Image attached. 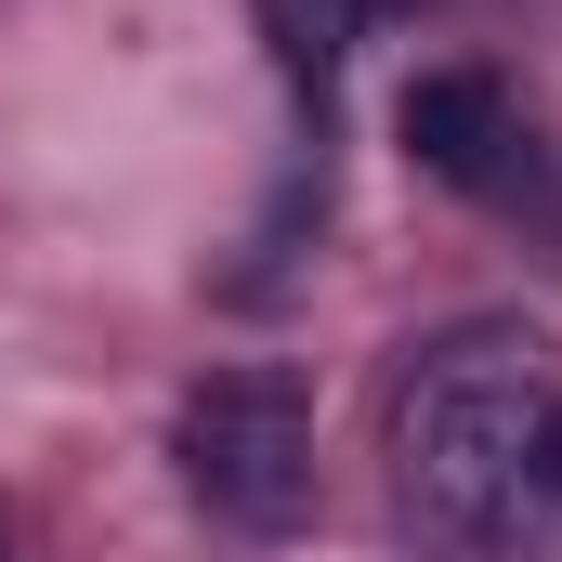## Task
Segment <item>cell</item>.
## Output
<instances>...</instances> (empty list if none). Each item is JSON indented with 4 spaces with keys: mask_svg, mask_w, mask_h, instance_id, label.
<instances>
[{
    "mask_svg": "<svg viewBox=\"0 0 562 562\" xmlns=\"http://www.w3.org/2000/svg\"><path fill=\"white\" fill-rule=\"evenodd\" d=\"M393 471L445 562H524L562 537V353L550 327H445L393 406Z\"/></svg>",
    "mask_w": 562,
    "mask_h": 562,
    "instance_id": "6da1fadb",
    "label": "cell"
},
{
    "mask_svg": "<svg viewBox=\"0 0 562 562\" xmlns=\"http://www.w3.org/2000/svg\"><path fill=\"white\" fill-rule=\"evenodd\" d=\"M170 458H183V484H196L210 524L288 537L314 510V393L288 367H210L183 393V419H170Z\"/></svg>",
    "mask_w": 562,
    "mask_h": 562,
    "instance_id": "7a4b0ae2",
    "label": "cell"
},
{
    "mask_svg": "<svg viewBox=\"0 0 562 562\" xmlns=\"http://www.w3.org/2000/svg\"><path fill=\"white\" fill-rule=\"evenodd\" d=\"M510 92H497V79H484V66H431V79H406V157H419L431 183H471V196H484V183H497V170H510Z\"/></svg>",
    "mask_w": 562,
    "mask_h": 562,
    "instance_id": "3957f363",
    "label": "cell"
},
{
    "mask_svg": "<svg viewBox=\"0 0 562 562\" xmlns=\"http://www.w3.org/2000/svg\"><path fill=\"white\" fill-rule=\"evenodd\" d=\"M367 26H380V0H262L276 66H288V79H314V92L353 66V40H367Z\"/></svg>",
    "mask_w": 562,
    "mask_h": 562,
    "instance_id": "277c9868",
    "label": "cell"
},
{
    "mask_svg": "<svg viewBox=\"0 0 562 562\" xmlns=\"http://www.w3.org/2000/svg\"><path fill=\"white\" fill-rule=\"evenodd\" d=\"M0 562H13V550H0Z\"/></svg>",
    "mask_w": 562,
    "mask_h": 562,
    "instance_id": "5b68a950",
    "label": "cell"
}]
</instances>
